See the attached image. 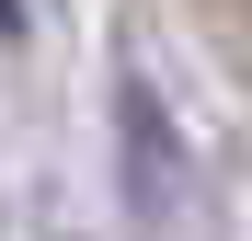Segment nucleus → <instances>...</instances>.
I'll use <instances>...</instances> for the list:
<instances>
[{"label":"nucleus","instance_id":"f257e3e1","mask_svg":"<svg viewBox=\"0 0 252 241\" xmlns=\"http://www.w3.org/2000/svg\"><path fill=\"white\" fill-rule=\"evenodd\" d=\"M0 34H23V0H0Z\"/></svg>","mask_w":252,"mask_h":241}]
</instances>
